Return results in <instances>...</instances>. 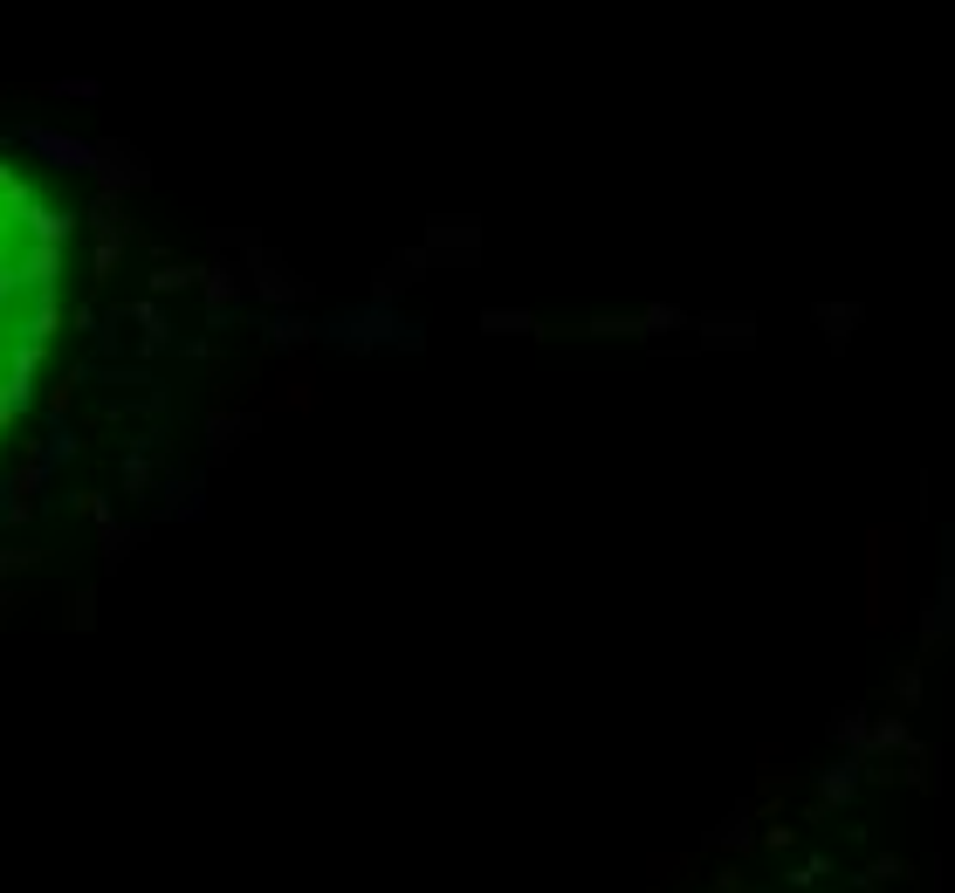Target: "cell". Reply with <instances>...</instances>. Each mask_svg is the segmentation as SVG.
I'll list each match as a JSON object with an SVG mask.
<instances>
[{"mask_svg":"<svg viewBox=\"0 0 955 893\" xmlns=\"http://www.w3.org/2000/svg\"><path fill=\"white\" fill-rule=\"evenodd\" d=\"M62 268H69V214L0 158V433L14 426L49 357L62 316Z\"/></svg>","mask_w":955,"mask_h":893,"instance_id":"1","label":"cell"}]
</instances>
